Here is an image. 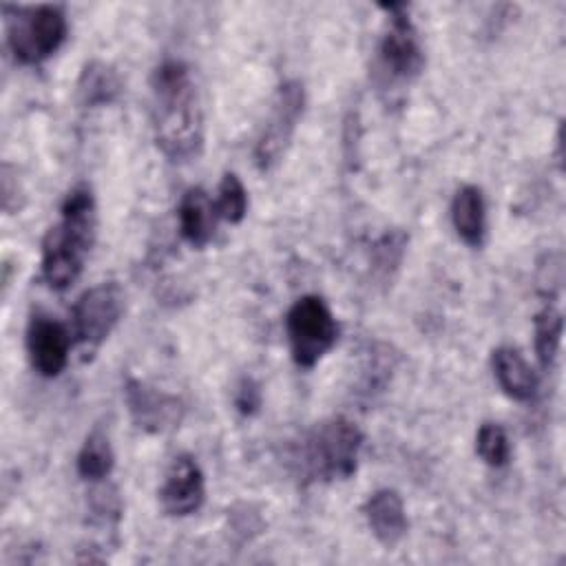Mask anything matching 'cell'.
I'll return each mask as SVG.
<instances>
[{"mask_svg":"<svg viewBox=\"0 0 566 566\" xmlns=\"http://www.w3.org/2000/svg\"><path fill=\"white\" fill-rule=\"evenodd\" d=\"M153 135L170 161H188L203 148V108L188 64L164 60L150 77Z\"/></svg>","mask_w":566,"mask_h":566,"instance_id":"6da1fadb","label":"cell"},{"mask_svg":"<svg viewBox=\"0 0 566 566\" xmlns=\"http://www.w3.org/2000/svg\"><path fill=\"white\" fill-rule=\"evenodd\" d=\"M62 217L42 239V279L53 290H66L84 270V261L95 241L97 214L95 197L86 184L75 186L64 203Z\"/></svg>","mask_w":566,"mask_h":566,"instance_id":"7a4b0ae2","label":"cell"},{"mask_svg":"<svg viewBox=\"0 0 566 566\" xmlns=\"http://www.w3.org/2000/svg\"><path fill=\"white\" fill-rule=\"evenodd\" d=\"M363 449L360 429L343 418H329L312 427L294 451L298 475L310 482L347 480L356 473Z\"/></svg>","mask_w":566,"mask_h":566,"instance_id":"3957f363","label":"cell"},{"mask_svg":"<svg viewBox=\"0 0 566 566\" xmlns=\"http://www.w3.org/2000/svg\"><path fill=\"white\" fill-rule=\"evenodd\" d=\"M7 44L20 64H40L49 60L66 40V15L57 4L9 7Z\"/></svg>","mask_w":566,"mask_h":566,"instance_id":"277c9868","label":"cell"},{"mask_svg":"<svg viewBox=\"0 0 566 566\" xmlns=\"http://www.w3.org/2000/svg\"><path fill=\"white\" fill-rule=\"evenodd\" d=\"M285 334L292 360L303 369H312L336 345L338 323L321 296L305 294L287 310Z\"/></svg>","mask_w":566,"mask_h":566,"instance_id":"5b68a950","label":"cell"},{"mask_svg":"<svg viewBox=\"0 0 566 566\" xmlns=\"http://www.w3.org/2000/svg\"><path fill=\"white\" fill-rule=\"evenodd\" d=\"M305 108V88L298 80H287L279 86L270 117L254 144V164L259 170H270L285 155L298 119Z\"/></svg>","mask_w":566,"mask_h":566,"instance_id":"8992f818","label":"cell"},{"mask_svg":"<svg viewBox=\"0 0 566 566\" xmlns=\"http://www.w3.org/2000/svg\"><path fill=\"white\" fill-rule=\"evenodd\" d=\"M124 314V292L115 281H104L86 290L73 305L75 343L95 352L117 327Z\"/></svg>","mask_w":566,"mask_h":566,"instance_id":"52a82bcc","label":"cell"},{"mask_svg":"<svg viewBox=\"0 0 566 566\" xmlns=\"http://www.w3.org/2000/svg\"><path fill=\"white\" fill-rule=\"evenodd\" d=\"M389 11V29L378 46V62L387 77L394 82H409L420 75L424 66V53L418 40V31L407 13V4H380Z\"/></svg>","mask_w":566,"mask_h":566,"instance_id":"ba28073f","label":"cell"},{"mask_svg":"<svg viewBox=\"0 0 566 566\" xmlns=\"http://www.w3.org/2000/svg\"><path fill=\"white\" fill-rule=\"evenodd\" d=\"M124 400L133 422L146 433H168L184 420V402L144 380L128 378Z\"/></svg>","mask_w":566,"mask_h":566,"instance_id":"9c48e42d","label":"cell"},{"mask_svg":"<svg viewBox=\"0 0 566 566\" xmlns=\"http://www.w3.org/2000/svg\"><path fill=\"white\" fill-rule=\"evenodd\" d=\"M206 500L203 471L190 453L172 458L164 484L159 489L161 509L172 517H186L201 509Z\"/></svg>","mask_w":566,"mask_h":566,"instance_id":"30bf717a","label":"cell"},{"mask_svg":"<svg viewBox=\"0 0 566 566\" xmlns=\"http://www.w3.org/2000/svg\"><path fill=\"white\" fill-rule=\"evenodd\" d=\"M27 352L33 369L40 376L55 378L69 363L71 334L55 318L35 314L27 327Z\"/></svg>","mask_w":566,"mask_h":566,"instance_id":"8fae6325","label":"cell"},{"mask_svg":"<svg viewBox=\"0 0 566 566\" xmlns=\"http://www.w3.org/2000/svg\"><path fill=\"white\" fill-rule=\"evenodd\" d=\"M363 513H365V520H367L374 537L382 546L391 548L407 535L409 522H407L405 504H402V497L398 495V491H394V489L374 491L367 497Z\"/></svg>","mask_w":566,"mask_h":566,"instance_id":"7c38bea8","label":"cell"},{"mask_svg":"<svg viewBox=\"0 0 566 566\" xmlns=\"http://www.w3.org/2000/svg\"><path fill=\"white\" fill-rule=\"evenodd\" d=\"M177 221L181 239L192 248H203L214 234L219 214L210 195L195 186L181 195L177 206Z\"/></svg>","mask_w":566,"mask_h":566,"instance_id":"4fadbf2b","label":"cell"},{"mask_svg":"<svg viewBox=\"0 0 566 566\" xmlns=\"http://www.w3.org/2000/svg\"><path fill=\"white\" fill-rule=\"evenodd\" d=\"M491 367L493 376L500 385V389L517 400V402H528L537 394V376L533 367L526 363V358L520 354V349L511 345H502L493 349L491 354Z\"/></svg>","mask_w":566,"mask_h":566,"instance_id":"5bb4252c","label":"cell"},{"mask_svg":"<svg viewBox=\"0 0 566 566\" xmlns=\"http://www.w3.org/2000/svg\"><path fill=\"white\" fill-rule=\"evenodd\" d=\"M451 223L455 234L469 245L480 248L486 237V203L478 186L467 184L455 190L451 201Z\"/></svg>","mask_w":566,"mask_h":566,"instance_id":"9a60e30c","label":"cell"},{"mask_svg":"<svg viewBox=\"0 0 566 566\" xmlns=\"http://www.w3.org/2000/svg\"><path fill=\"white\" fill-rule=\"evenodd\" d=\"M75 93L77 102L84 108L111 106L122 95V77L111 64L102 60H91L88 64H84L77 77Z\"/></svg>","mask_w":566,"mask_h":566,"instance_id":"2e32d148","label":"cell"},{"mask_svg":"<svg viewBox=\"0 0 566 566\" xmlns=\"http://www.w3.org/2000/svg\"><path fill=\"white\" fill-rule=\"evenodd\" d=\"M564 334V318L562 312L555 305H546L535 314L533 321V340H535V354L542 365V369H551L557 360L559 345Z\"/></svg>","mask_w":566,"mask_h":566,"instance_id":"e0dca14e","label":"cell"},{"mask_svg":"<svg viewBox=\"0 0 566 566\" xmlns=\"http://www.w3.org/2000/svg\"><path fill=\"white\" fill-rule=\"evenodd\" d=\"M75 467L77 473L88 482H102L104 478H108L115 467V453L108 436L102 431L88 433L77 453Z\"/></svg>","mask_w":566,"mask_h":566,"instance_id":"ac0fdd59","label":"cell"},{"mask_svg":"<svg viewBox=\"0 0 566 566\" xmlns=\"http://www.w3.org/2000/svg\"><path fill=\"white\" fill-rule=\"evenodd\" d=\"M214 208H217L219 219H223L228 223L243 221V217L248 212V192L234 172H226L221 177L219 188H217Z\"/></svg>","mask_w":566,"mask_h":566,"instance_id":"d6986e66","label":"cell"},{"mask_svg":"<svg viewBox=\"0 0 566 566\" xmlns=\"http://www.w3.org/2000/svg\"><path fill=\"white\" fill-rule=\"evenodd\" d=\"M475 453L480 455V460L493 469H500L509 462L511 458V444H509V436L504 431L502 424L497 422H484L478 429L475 436Z\"/></svg>","mask_w":566,"mask_h":566,"instance_id":"ffe728a7","label":"cell"},{"mask_svg":"<svg viewBox=\"0 0 566 566\" xmlns=\"http://www.w3.org/2000/svg\"><path fill=\"white\" fill-rule=\"evenodd\" d=\"M88 515L97 526H115L122 517V500L115 486H97L88 495Z\"/></svg>","mask_w":566,"mask_h":566,"instance_id":"44dd1931","label":"cell"},{"mask_svg":"<svg viewBox=\"0 0 566 566\" xmlns=\"http://www.w3.org/2000/svg\"><path fill=\"white\" fill-rule=\"evenodd\" d=\"M234 407L243 416H254L261 407V389L252 378H241L234 391Z\"/></svg>","mask_w":566,"mask_h":566,"instance_id":"7402d4cb","label":"cell"}]
</instances>
